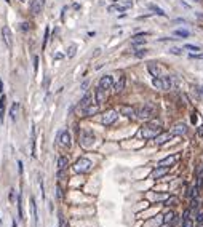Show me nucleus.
<instances>
[{
    "instance_id": "aec40b11",
    "label": "nucleus",
    "mask_w": 203,
    "mask_h": 227,
    "mask_svg": "<svg viewBox=\"0 0 203 227\" xmlns=\"http://www.w3.org/2000/svg\"><path fill=\"white\" fill-rule=\"evenodd\" d=\"M31 207H32V216H34V222L39 224V213H37V203L35 198H31Z\"/></svg>"
},
{
    "instance_id": "393cba45",
    "label": "nucleus",
    "mask_w": 203,
    "mask_h": 227,
    "mask_svg": "<svg viewBox=\"0 0 203 227\" xmlns=\"http://www.w3.org/2000/svg\"><path fill=\"white\" fill-rule=\"evenodd\" d=\"M18 218L23 219V197H21V194L18 195Z\"/></svg>"
},
{
    "instance_id": "6ab92c4d",
    "label": "nucleus",
    "mask_w": 203,
    "mask_h": 227,
    "mask_svg": "<svg viewBox=\"0 0 203 227\" xmlns=\"http://www.w3.org/2000/svg\"><path fill=\"white\" fill-rule=\"evenodd\" d=\"M91 95H90V93H87L85 96H83V99H82V102H80V107L83 109V110H85L87 107H90V104H91Z\"/></svg>"
},
{
    "instance_id": "5701e85b",
    "label": "nucleus",
    "mask_w": 203,
    "mask_h": 227,
    "mask_svg": "<svg viewBox=\"0 0 203 227\" xmlns=\"http://www.w3.org/2000/svg\"><path fill=\"white\" fill-rule=\"evenodd\" d=\"M144 43H146L144 34H139V35H136V37L131 40V45H133V47H136V45H144Z\"/></svg>"
},
{
    "instance_id": "5fc2aeb1",
    "label": "nucleus",
    "mask_w": 203,
    "mask_h": 227,
    "mask_svg": "<svg viewBox=\"0 0 203 227\" xmlns=\"http://www.w3.org/2000/svg\"><path fill=\"white\" fill-rule=\"evenodd\" d=\"M200 93L203 95V87H200Z\"/></svg>"
},
{
    "instance_id": "423d86ee",
    "label": "nucleus",
    "mask_w": 203,
    "mask_h": 227,
    "mask_svg": "<svg viewBox=\"0 0 203 227\" xmlns=\"http://www.w3.org/2000/svg\"><path fill=\"white\" fill-rule=\"evenodd\" d=\"M147 70L150 72V75L153 77V79L163 77V75H162V67H160L157 62H149V64H147Z\"/></svg>"
},
{
    "instance_id": "72a5a7b5",
    "label": "nucleus",
    "mask_w": 203,
    "mask_h": 227,
    "mask_svg": "<svg viewBox=\"0 0 203 227\" xmlns=\"http://www.w3.org/2000/svg\"><path fill=\"white\" fill-rule=\"evenodd\" d=\"M59 227H69V224H67V221H66L64 214H61V213H59Z\"/></svg>"
},
{
    "instance_id": "2eb2a0df",
    "label": "nucleus",
    "mask_w": 203,
    "mask_h": 227,
    "mask_svg": "<svg viewBox=\"0 0 203 227\" xmlns=\"http://www.w3.org/2000/svg\"><path fill=\"white\" fill-rule=\"evenodd\" d=\"M59 144L62 147H69V146H71V134H69L67 131H62L59 134Z\"/></svg>"
},
{
    "instance_id": "f257e3e1",
    "label": "nucleus",
    "mask_w": 203,
    "mask_h": 227,
    "mask_svg": "<svg viewBox=\"0 0 203 227\" xmlns=\"http://www.w3.org/2000/svg\"><path fill=\"white\" fill-rule=\"evenodd\" d=\"M152 83H153V87L158 88V90H171V88H176V85L179 83V79L176 75H166V77L153 79Z\"/></svg>"
},
{
    "instance_id": "c85d7f7f",
    "label": "nucleus",
    "mask_w": 203,
    "mask_h": 227,
    "mask_svg": "<svg viewBox=\"0 0 203 227\" xmlns=\"http://www.w3.org/2000/svg\"><path fill=\"white\" fill-rule=\"evenodd\" d=\"M16 112H18V104H13V106H11V109H10V117H11L13 122L16 120Z\"/></svg>"
},
{
    "instance_id": "c9c22d12",
    "label": "nucleus",
    "mask_w": 203,
    "mask_h": 227,
    "mask_svg": "<svg viewBox=\"0 0 203 227\" xmlns=\"http://www.w3.org/2000/svg\"><path fill=\"white\" fill-rule=\"evenodd\" d=\"M75 50H77L75 45H71V47H69V51H67V56H69V58H74V56H75Z\"/></svg>"
},
{
    "instance_id": "0eeeda50",
    "label": "nucleus",
    "mask_w": 203,
    "mask_h": 227,
    "mask_svg": "<svg viewBox=\"0 0 203 227\" xmlns=\"http://www.w3.org/2000/svg\"><path fill=\"white\" fill-rule=\"evenodd\" d=\"M98 87L102 88L104 91H107V90H110L112 87H114V80H112L110 75H104V77H101L99 85H98Z\"/></svg>"
},
{
    "instance_id": "a18cd8bd",
    "label": "nucleus",
    "mask_w": 203,
    "mask_h": 227,
    "mask_svg": "<svg viewBox=\"0 0 203 227\" xmlns=\"http://www.w3.org/2000/svg\"><path fill=\"white\" fill-rule=\"evenodd\" d=\"M88 85H90L88 80H87V82H83V83H82V90H87V88H88Z\"/></svg>"
},
{
    "instance_id": "1a4fd4ad",
    "label": "nucleus",
    "mask_w": 203,
    "mask_h": 227,
    "mask_svg": "<svg viewBox=\"0 0 203 227\" xmlns=\"http://www.w3.org/2000/svg\"><path fill=\"white\" fill-rule=\"evenodd\" d=\"M187 133V126L186 123H176L173 126V130H171V134L173 136H183V134Z\"/></svg>"
},
{
    "instance_id": "4be33fe9",
    "label": "nucleus",
    "mask_w": 203,
    "mask_h": 227,
    "mask_svg": "<svg viewBox=\"0 0 203 227\" xmlns=\"http://www.w3.org/2000/svg\"><path fill=\"white\" fill-rule=\"evenodd\" d=\"M125 82H127V79H125V77L122 75V77H120V80H118V82L115 83V87H114V91H115V93H120V91L125 88Z\"/></svg>"
},
{
    "instance_id": "c756f323",
    "label": "nucleus",
    "mask_w": 203,
    "mask_h": 227,
    "mask_svg": "<svg viewBox=\"0 0 203 227\" xmlns=\"http://www.w3.org/2000/svg\"><path fill=\"white\" fill-rule=\"evenodd\" d=\"M163 216H165V218H163V222H165V224H168L170 221H173V218H174V213H173V211H170V213H165Z\"/></svg>"
},
{
    "instance_id": "f3484780",
    "label": "nucleus",
    "mask_w": 203,
    "mask_h": 227,
    "mask_svg": "<svg viewBox=\"0 0 203 227\" xmlns=\"http://www.w3.org/2000/svg\"><path fill=\"white\" fill-rule=\"evenodd\" d=\"M131 5H133L131 2H125V3H117V5H112L109 10H110V11H115V10H118V11H125L127 8H130Z\"/></svg>"
},
{
    "instance_id": "49530a36",
    "label": "nucleus",
    "mask_w": 203,
    "mask_h": 227,
    "mask_svg": "<svg viewBox=\"0 0 203 227\" xmlns=\"http://www.w3.org/2000/svg\"><path fill=\"white\" fill-rule=\"evenodd\" d=\"M10 200L11 202L15 200V189H11V192H10Z\"/></svg>"
},
{
    "instance_id": "c03bdc74",
    "label": "nucleus",
    "mask_w": 203,
    "mask_h": 227,
    "mask_svg": "<svg viewBox=\"0 0 203 227\" xmlns=\"http://www.w3.org/2000/svg\"><path fill=\"white\" fill-rule=\"evenodd\" d=\"M48 83H50V77H45V82H43V88H48Z\"/></svg>"
},
{
    "instance_id": "4d7b16f0",
    "label": "nucleus",
    "mask_w": 203,
    "mask_h": 227,
    "mask_svg": "<svg viewBox=\"0 0 203 227\" xmlns=\"http://www.w3.org/2000/svg\"><path fill=\"white\" fill-rule=\"evenodd\" d=\"M19 2H26V0H19Z\"/></svg>"
},
{
    "instance_id": "6e6552de",
    "label": "nucleus",
    "mask_w": 203,
    "mask_h": 227,
    "mask_svg": "<svg viewBox=\"0 0 203 227\" xmlns=\"http://www.w3.org/2000/svg\"><path fill=\"white\" fill-rule=\"evenodd\" d=\"M93 141H94L93 133H90V131H83V133H82V136H80V144H82V146L90 147V146L93 144Z\"/></svg>"
},
{
    "instance_id": "39448f33",
    "label": "nucleus",
    "mask_w": 203,
    "mask_h": 227,
    "mask_svg": "<svg viewBox=\"0 0 203 227\" xmlns=\"http://www.w3.org/2000/svg\"><path fill=\"white\" fill-rule=\"evenodd\" d=\"M118 118V114L115 112V110H107L106 114L102 115V120H101V123L104 125V126H110L112 123L115 122V120Z\"/></svg>"
},
{
    "instance_id": "bb28decb",
    "label": "nucleus",
    "mask_w": 203,
    "mask_h": 227,
    "mask_svg": "<svg viewBox=\"0 0 203 227\" xmlns=\"http://www.w3.org/2000/svg\"><path fill=\"white\" fill-rule=\"evenodd\" d=\"M83 112H85V115H93L94 112H98V104L96 106H90V107H87Z\"/></svg>"
},
{
    "instance_id": "58836bf2",
    "label": "nucleus",
    "mask_w": 203,
    "mask_h": 227,
    "mask_svg": "<svg viewBox=\"0 0 203 227\" xmlns=\"http://www.w3.org/2000/svg\"><path fill=\"white\" fill-rule=\"evenodd\" d=\"M170 53H171V54H181L183 51H181V48H171Z\"/></svg>"
},
{
    "instance_id": "a211bd4d",
    "label": "nucleus",
    "mask_w": 203,
    "mask_h": 227,
    "mask_svg": "<svg viewBox=\"0 0 203 227\" xmlns=\"http://www.w3.org/2000/svg\"><path fill=\"white\" fill-rule=\"evenodd\" d=\"M31 11L34 15H39L42 11V2L40 0H31Z\"/></svg>"
},
{
    "instance_id": "f03ea898",
    "label": "nucleus",
    "mask_w": 203,
    "mask_h": 227,
    "mask_svg": "<svg viewBox=\"0 0 203 227\" xmlns=\"http://www.w3.org/2000/svg\"><path fill=\"white\" fill-rule=\"evenodd\" d=\"M160 133H162V125H160V122H150L147 125H144L141 128V131H139V134H141L144 139H153V138H157Z\"/></svg>"
},
{
    "instance_id": "2f4dec72",
    "label": "nucleus",
    "mask_w": 203,
    "mask_h": 227,
    "mask_svg": "<svg viewBox=\"0 0 203 227\" xmlns=\"http://www.w3.org/2000/svg\"><path fill=\"white\" fill-rule=\"evenodd\" d=\"M183 227H194V221L190 218H183Z\"/></svg>"
},
{
    "instance_id": "ddd939ff",
    "label": "nucleus",
    "mask_w": 203,
    "mask_h": 227,
    "mask_svg": "<svg viewBox=\"0 0 203 227\" xmlns=\"http://www.w3.org/2000/svg\"><path fill=\"white\" fill-rule=\"evenodd\" d=\"M94 98H96V104H98V106L102 104L104 101H106V91L98 87V88L94 90Z\"/></svg>"
},
{
    "instance_id": "9b49d317",
    "label": "nucleus",
    "mask_w": 203,
    "mask_h": 227,
    "mask_svg": "<svg viewBox=\"0 0 203 227\" xmlns=\"http://www.w3.org/2000/svg\"><path fill=\"white\" fill-rule=\"evenodd\" d=\"M2 37H3L5 45L10 48V47H11V31H10L8 26H3V29H2Z\"/></svg>"
},
{
    "instance_id": "79ce46f5",
    "label": "nucleus",
    "mask_w": 203,
    "mask_h": 227,
    "mask_svg": "<svg viewBox=\"0 0 203 227\" xmlns=\"http://www.w3.org/2000/svg\"><path fill=\"white\" fill-rule=\"evenodd\" d=\"M48 34H50V31H48V29H45V37H43V48H45L46 42H48Z\"/></svg>"
},
{
    "instance_id": "cd10ccee",
    "label": "nucleus",
    "mask_w": 203,
    "mask_h": 227,
    "mask_svg": "<svg viewBox=\"0 0 203 227\" xmlns=\"http://www.w3.org/2000/svg\"><path fill=\"white\" fill-rule=\"evenodd\" d=\"M165 205L166 207H173V205H178V197H170L165 200Z\"/></svg>"
},
{
    "instance_id": "e433bc0d",
    "label": "nucleus",
    "mask_w": 203,
    "mask_h": 227,
    "mask_svg": "<svg viewBox=\"0 0 203 227\" xmlns=\"http://www.w3.org/2000/svg\"><path fill=\"white\" fill-rule=\"evenodd\" d=\"M190 58L192 59H203V53H192Z\"/></svg>"
},
{
    "instance_id": "bf43d9fd",
    "label": "nucleus",
    "mask_w": 203,
    "mask_h": 227,
    "mask_svg": "<svg viewBox=\"0 0 203 227\" xmlns=\"http://www.w3.org/2000/svg\"><path fill=\"white\" fill-rule=\"evenodd\" d=\"M168 227H173V225H168Z\"/></svg>"
},
{
    "instance_id": "37998d69",
    "label": "nucleus",
    "mask_w": 203,
    "mask_h": 227,
    "mask_svg": "<svg viewBox=\"0 0 203 227\" xmlns=\"http://www.w3.org/2000/svg\"><path fill=\"white\" fill-rule=\"evenodd\" d=\"M37 67H39V58L34 56V69H35V72H37Z\"/></svg>"
},
{
    "instance_id": "473e14b6",
    "label": "nucleus",
    "mask_w": 203,
    "mask_h": 227,
    "mask_svg": "<svg viewBox=\"0 0 203 227\" xmlns=\"http://www.w3.org/2000/svg\"><path fill=\"white\" fill-rule=\"evenodd\" d=\"M184 48H186V50H189V51H192V53H197V51H200V50H201V48H200V47H197V45H186Z\"/></svg>"
},
{
    "instance_id": "a19ab883",
    "label": "nucleus",
    "mask_w": 203,
    "mask_h": 227,
    "mask_svg": "<svg viewBox=\"0 0 203 227\" xmlns=\"http://www.w3.org/2000/svg\"><path fill=\"white\" fill-rule=\"evenodd\" d=\"M40 192H42V198H45V187H43V181H40Z\"/></svg>"
},
{
    "instance_id": "4c0bfd02",
    "label": "nucleus",
    "mask_w": 203,
    "mask_h": 227,
    "mask_svg": "<svg viewBox=\"0 0 203 227\" xmlns=\"http://www.w3.org/2000/svg\"><path fill=\"white\" fill-rule=\"evenodd\" d=\"M197 222H200V224L203 222V211H198L197 213Z\"/></svg>"
},
{
    "instance_id": "6e6d98bb",
    "label": "nucleus",
    "mask_w": 203,
    "mask_h": 227,
    "mask_svg": "<svg viewBox=\"0 0 203 227\" xmlns=\"http://www.w3.org/2000/svg\"><path fill=\"white\" fill-rule=\"evenodd\" d=\"M194 2H203V0H194Z\"/></svg>"
},
{
    "instance_id": "3c124183",
    "label": "nucleus",
    "mask_w": 203,
    "mask_h": 227,
    "mask_svg": "<svg viewBox=\"0 0 203 227\" xmlns=\"http://www.w3.org/2000/svg\"><path fill=\"white\" fill-rule=\"evenodd\" d=\"M61 58H62V54H61V53H58V54L54 56V59H61Z\"/></svg>"
},
{
    "instance_id": "13d9d810",
    "label": "nucleus",
    "mask_w": 203,
    "mask_h": 227,
    "mask_svg": "<svg viewBox=\"0 0 203 227\" xmlns=\"http://www.w3.org/2000/svg\"><path fill=\"white\" fill-rule=\"evenodd\" d=\"M6 2H8V3H10V0H6Z\"/></svg>"
},
{
    "instance_id": "de8ad7c7",
    "label": "nucleus",
    "mask_w": 203,
    "mask_h": 227,
    "mask_svg": "<svg viewBox=\"0 0 203 227\" xmlns=\"http://www.w3.org/2000/svg\"><path fill=\"white\" fill-rule=\"evenodd\" d=\"M197 133H198V136H203V123L200 125V128H198V131H197Z\"/></svg>"
},
{
    "instance_id": "b1692460",
    "label": "nucleus",
    "mask_w": 203,
    "mask_h": 227,
    "mask_svg": "<svg viewBox=\"0 0 203 227\" xmlns=\"http://www.w3.org/2000/svg\"><path fill=\"white\" fill-rule=\"evenodd\" d=\"M5 101H6V98L5 95L0 96V123H3V115H5Z\"/></svg>"
},
{
    "instance_id": "09e8293b",
    "label": "nucleus",
    "mask_w": 203,
    "mask_h": 227,
    "mask_svg": "<svg viewBox=\"0 0 203 227\" xmlns=\"http://www.w3.org/2000/svg\"><path fill=\"white\" fill-rule=\"evenodd\" d=\"M21 27H23V31H27V29H29V24H27V23H23V26H21Z\"/></svg>"
},
{
    "instance_id": "9d476101",
    "label": "nucleus",
    "mask_w": 203,
    "mask_h": 227,
    "mask_svg": "<svg viewBox=\"0 0 203 227\" xmlns=\"http://www.w3.org/2000/svg\"><path fill=\"white\" fill-rule=\"evenodd\" d=\"M120 112L123 114L125 117H128V118L136 117V109L131 107V106H120Z\"/></svg>"
},
{
    "instance_id": "ea45409f",
    "label": "nucleus",
    "mask_w": 203,
    "mask_h": 227,
    "mask_svg": "<svg viewBox=\"0 0 203 227\" xmlns=\"http://www.w3.org/2000/svg\"><path fill=\"white\" fill-rule=\"evenodd\" d=\"M56 194H58V198H61V200H62V197H64V195H62V189L59 186L56 187Z\"/></svg>"
},
{
    "instance_id": "864d4df0",
    "label": "nucleus",
    "mask_w": 203,
    "mask_h": 227,
    "mask_svg": "<svg viewBox=\"0 0 203 227\" xmlns=\"http://www.w3.org/2000/svg\"><path fill=\"white\" fill-rule=\"evenodd\" d=\"M13 227H18V225H16V221H13Z\"/></svg>"
},
{
    "instance_id": "20e7f679",
    "label": "nucleus",
    "mask_w": 203,
    "mask_h": 227,
    "mask_svg": "<svg viewBox=\"0 0 203 227\" xmlns=\"http://www.w3.org/2000/svg\"><path fill=\"white\" fill-rule=\"evenodd\" d=\"M91 160H88V158H85V157H82V158H79L75 162V165H74V169L77 173H80V174H83V173H88L90 169H91Z\"/></svg>"
},
{
    "instance_id": "4468645a",
    "label": "nucleus",
    "mask_w": 203,
    "mask_h": 227,
    "mask_svg": "<svg viewBox=\"0 0 203 227\" xmlns=\"http://www.w3.org/2000/svg\"><path fill=\"white\" fill-rule=\"evenodd\" d=\"M168 173V168H163V166H157L155 169L152 171V174H150V178L152 179H160L162 176H165Z\"/></svg>"
},
{
    "instance_id": "8fccbe9b",
    "label": "nucleus",
    "mask_w": 203,
    "mask_h": 227,
    "mask_svg": "<svg viewBox=\"0 0 203 227\" xmlns=\"http://www.w3.org/2000/svg\"><path fill=\"white\" fill-rule=\"evenodd\" d=\"M0 91L3 93V82H2V79H0Z\"/></svg>"
},
{
    "instance_id": "f704fd0d",
    "label": "nucleus",
    "mask_w": 203,
    "mask_h": 227,
    "mask_svg": "<svg viewBox=\"0 0 203 227\" xmlns=\"http://www.w3.org/2000/svg\"><path fill=\"white\" fill-rule=\"evenodd\" d=\"M146 54H147V50H136V51H135L136 58H144Z\"/></svg>"
},
{
    "instance_id": "7c9ffc66",
    "label": "nucleus",
    "mask_w": 203,
    "mask_h": 227,
    "mask_svg": "<svg viewBox=\"0 0 203 227\" xmlns=\"http://www.w3.org/2000/svg\"><path fill=\"white\" fill-rule=\"evenodd\" d=\"M174 35H179V37H189V31H184V29H178V31H174Z\"/></svg>"
},
{
    "instance_id": "7ed1b4c3",
    "label": "nucleus",
    "mask_w": 203,
    "mask_h": 227,
    "mask_svg": "<svg viewBox=\"0 0 203 227\" xmlns=\"http://www.w3.org/2000/svg\"><path fill=\"white\" fill-rule=\"evenodd\" d=\"M155 110H157V107L152 102H146L144 106H141V107L136 110V117L141 118V120H149V118L153 117Z\"/></svg>"
},
{
    "instance_id": "dca6fc26",
    "label": "nucleus",
    "mask_w": 203,
    "mask_h": 227,
    "mask_svg": "<svg viewBox=\"0 0 203 227\" xmlns=\"http://www.w3.org/2000/svg\"><path fill=\"white\" fill-rule=\"evenodd\" d=\"M173 138V134L171 133H160L158 136L155 138V143L158 144V146H162V144H165V143H168Z\"/></svg>"
},
{
    "instance_id": "603ef678",
    "label": "nucleus",
    "mask_w": 203,
    "mask_h": 227,
    "mask_svg": "<svg viewBox=\"0 0 203 227\" xmlns=\"http://www.w3.org/2000/svg\"><path fill=\"white\" fill-rule=\"evenodd\" d=\"M195 122H197V115L194 114V115H192V123H195Z\"/></svg>"
},
{
    "instance_id": "a878e982",
    "label": "nucleus",
    "mask_w": 203,
    "mask_h": 227,
    "mask_svg": "<svg viewBox=\"0 0 203 227\" xmlns=\"http://www.w3.org/2000/svg\"><path fill=\"white\" fill-rule=\"evenodd\" d=\"M147 6H149L150 10H153V11H155L157 15H160V16H166V13H165V11H163L162 8H160V6H157V5H153V3H149Z\"/></svg>"
},
{
    "instance_id": "412c9836",
    "label": "nucleus",
    "mask_w": 203,
    "mask_h": 227,
    "mask_svg": "<svg viewBox=\"0 0 203 227\" xmlns=\"http://www.w3.org/2000/svg\"><path fill=\"white\" fill-rule=\"evenodd\" d=\"M67 165H69L67 157H59L58 158V169H59V171H64V169L67 168Z\"/></svg>"
},
{
    "instance_id": "f8f14e48",
    "label": "nucleus",
    "mask_w": 203,
    "mask_h": 227,
    "mask_svg": "<svg viewBox=\"0 0 203 227\" xmlns=\"http://www.w3.org/2000/svg\"><path fill=\"white\" fill-rule=\"evenodd\" d=\"M178 160V157H176V155H170V157H166V158H163V160H160L158 162V165L157 166H163V168H170L171 165H173V163L174 162H176Z\"/></svg>"
}]
</instances>
